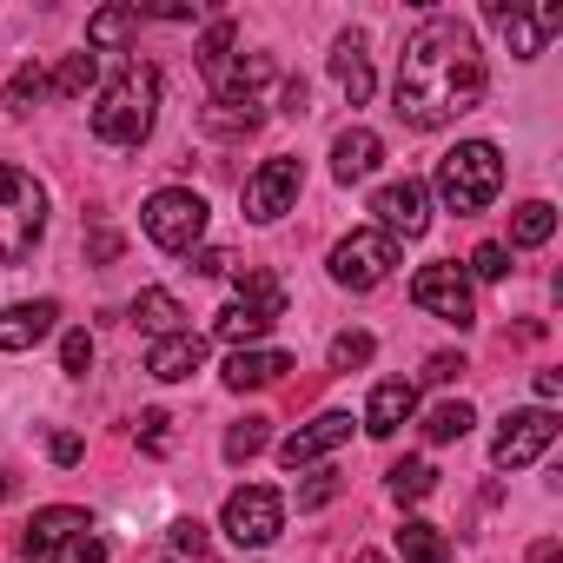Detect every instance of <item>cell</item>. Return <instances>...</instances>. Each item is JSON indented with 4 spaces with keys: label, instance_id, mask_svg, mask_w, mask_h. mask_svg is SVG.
I'll return each instance as SVG.
<instances>
[{
    "label": "cell",
    "instance_id": "6da1fadb",
    "mask_svg": "<svg viewBox=\"0 0 563 563\" xmlns=\"http://www.w3.org/2000/svg\"><path fill=\"white\" fill-rule=\"evenodd\" d=\"M490 87V67L477 54V34L457 21V14H431L411 41H405V60H398V87H391V113L418 133H438L451 120H464Z\"/></svg>",
    "mask_w": 563,
    "mask_h": 563
},
{
    "label": "cell",
    "instance_id": "7a4b0ae2",
    "mask_svg": "<svg viewBox=\"0 0 563 563\" xmlns=\"http://www.w3.org/2000/svg\"><path fill=\"white\" fill-rule=\"evenodd\" d=\"M153 120H159V74L153 67H120L113 80H107V93H100V107H93V140H107V146H140L146 133H153Z\"/></svg>",
    "mask_w": 563,
    "mask_h": 563
},
{
    "label": "cell",
    "instance_id": "3957f363",
    "mask_svg": "<svg viewBox=\"0 0 563 563\" xmlns=\"http://www.w3.org/2000/svg\"><path fill=\"white\" fill-rule=\"evenodd\" d=\"M232 286H239V299L212 319V339L232 345V352H252V339H265L286 319V286H278V272H265V265H232Z\"/></svg>",
    "mask_w": 563,
    "mask_h": 563
},
{
    "label": "cell",
    "instance_id": "277c9868",
    "mask_svg": "<svg viewBox=\"0 0 563 563\" xmlns=\"http://www.w3.org/2000/svg\"><path fill=\"white\" fill-rule=\"evenodd\" d=\"M431 186H438L444 212L471 219V212H484V206H490V199L504 192V153H497L490 140H457V146H451V153L438 159Z\"/></svg>",
    "mask_w": 563,
    "mask_h": 563
},
{
    "label": "cell",
    "instance_id": "5b68a950",
    "mask_svg": "<svg viewBox=\"0 0 563 563\" xmlns=\"http://www.w3.org/2000/svg\"><path fill=\"white\" fill-rule=\"evenodd\" d=\"M47 232V186L27 166H0V265H21Z\"/></svg>",
    "mask_w": 563,
    "mask_h": 563
},
{
    "label": "cell",
    "instance_id": "8992f818",
    "mask_svg": "<svg viewBox=\"0 0 563 563\" xmlns=\"http://www.w3.org/2000/svg\"><path fill=\"white\" fill-rule=\"evenodd\" d=\"M206 199L192 192V186H159L153 199H146V212H140V225H146V239L159 245V252H199V239H206Z\"/></svg>",
    "mask_w": 563,
    "mask_h": 563
},
{
    "label": "cell",
    "instance_id": "52a82bcc",
    "mask_svg": "<svg viewBox=\"0 0 563 563\" xmlns=\"http://www.w3.org/2000/svg\"><path fill=\"white\" fill-rule=\"evenodd\" d=\"M411 306L431 312V319H444V325H457V332L477 325V292H471V272H464L457 258L418 265V278H411Z\"/></svg>",
    "mask_w": 563,
    "mask_h": 563
},
{
    "label": "cell",
    "instance_id": "ba28073f",
    "mask_svg": "<svg viewBox=\"0 0 563 563\" xmlns=\"http://www.w3.org/2000/svg\"><path fill=\"white\" fill-rule=\"evenodd\" d=\"M391 265H398V239H391V232H378V225L345 232V239L332 245V286L372 292V286H385V278H391Z\"/></svg>",
    "mask_w": 563,
    "mask_h": 563
},
{
    "label": "cell",
    "instance_id": "9c48e42d",
    "mask_svg": "<svg viewBox=\"0 0 563 563\" xmlns=\"http://www.w3.org/2000/svg\"><path fill=\"white\" fill-rule=\"evenodd\" d=\"M219 530H225L239 550H265L278 530H286V497H278L272 484H245V490H232V497H225Z\"/></svg>",
    "mask_w": 563,
    "mask_h": 563
},
{
    "label": "cell",
    "instance_id": "30bf717a",
    "mask_svg": "<svg viewBox=\"0 0 563 563\" xmlns=\"http://www.w3.org/2000/svg\"><path fill=\"white\" fill-rule=\"evenodd\" d=\"M299 186H306V166L292 159V153H272L252 179H245V192H239V206H245V219L252 225H272L278 212H292V199H299Z\"/></svg>",
    "mask_w": 563,
    "mask_h": 563
},
{
    "label": "cell",
    "instance_id": "8fae6325",
    "mask_svg": "<svg viewBox=\"0 0 563 563\" xmlns=\"http://www.w3.org/2000/svg\"><path fill=\"white\" fill-rule=\"evenodd\" d=\"M550 444H556V411L530 405V411H510V418L497 424L490 464H497V471H523V464H537V457H543Z\"/></svg>",
    "mask_w": 563,
    "mask_h": 563
},
{
    "label": "cell",
    "instance_id": "7c38bea8",
    "mask_svg": "<svg viewBox=\"0 0 563 563\" xmlns=\"http://www.w3.org/2000/svg\"><path fill=\"white\" fill-rule=\"evenodd\" d=\"M484 14L504 27V41H510V54H517V60H537V54H543V41H550V34H563V8H556V0H543V8H523V0H490Z\"/></svg>",
    "mask_w": 563,
    "mask_h": 563
},
{
    "label": "cell",
    "instance_id": "4fadbf2b",
    "mask_svg": "<svg viewBox=\"0 0 563 563\" xmlns=\"http://www.w3.org/2000/svg\"><path fill=\"white\" fill-rule=\"evenodd\" d=\"M372 212H378V232L391 239H424L431 232V186L424 179H391L372 192Z\"/></svg>",
    "mask_w": 563,
    "mask_h": 563
},
{
    "label": "cell",
    "instance_id": "5bb4252c",
    "mask_svg": "<svg viewBox=\"0 0 563 563\" xmlns=\"http://www.w3.org/2000/svg\"><path fill=\"white\" fill-rule=\"evenodd\" d=\"M352 438V411H319L312 424H299L286 444H278V464H286V471H306V464H319L325 451H339Z\"/></svg>",
    "mask_w": 563,
    "mask_h": 563
},
{
    "label": "cell",
    "instance_id": "9a60e30c",
    "mask_svg": "<svg viewBox=\"0 0 563 563\" xmlns=\"http://www.w3.org/2000/svg\"><path fill=\"white\" fill-rule=\"evenodd\" d=\"M378 159H385V140H378L372 126H345V133L332 140V179H339V186L372 179V173H378Z\"/></svg>",
    "mask_w": 563,
    "mask_h": 563
},
{
    "label": "cell",
    "instance_id": "2e32d148",
    "mask_svg": "<svg viewBox=\"0 0 563 563\" xmlns=\"http://www.w3.org/2000/svg\"><path fill=\"white\" fill-rule=\"evenodd\" d=\"M80 530H93V517H87V510H74V504H47V510H34V517H27V537H21V543H27V556H54V550H60V543H74Z\"/></svg>",
    "mask_w": 563,
    "mask_h": 563
},
{
    "label": "cell",
    "instance_id": "e0dca14e",
    "mask_svg": "<svg viewBox=\"0 0 563 563\" xmlns=\"http://www.w3.org/2000/svg\"><path fill=\"white\" fill-rule=\"evenodd\" d=\"M60 306L54 299H27V306H0V352H27L54 332Z\"/></svg>",
    "mask_w": 563,
    "mask_h": 563
},
{
    "label": "cell",
    "instance_id": "ac0fdd59",
    "mask_svg": "<svg viewBox=\"0 0 563 563\" xmlns=\"http://www.w3.org/2000/svg\"><path fill=\"white\" fill-rule=\"evenodd\" d=\"M258 120H265V107L245 100V93H212V100L199 107V126H206L212 140H245V133H258Z\"/></svg>",
    "mask_w": 563,
    "mask_h": 563
},
{
    "label": "cell",
    "instance_id": "d6986e66",
    "mask_svg": "<svg viewBox=\"0 0 563 563\" xmlns=\"http://www.w3.org/2000/svg\"><path fill=\"white\" fill-rule=\"evenodd\" d=\"M199 365H206V339H199V332H173V339H153V345H146V372L166 378V385H173V378H192Z\"/></svg>",
    "mask_w": 563,
    "mask_h": 563
},
{
    "label": "cell",
    "instance_id": "ffe728a7",
    "mask_svg": "<svg viewBox=\"0 0 563 563\" xmlns=\"http://www.w3.org/2000/svg\"><path fill=\"white\" fill-rule=\"evenodd\" d=\"M411 411H418V385H411V378H385V385L372 391V405H365V431H372V438H391Z\"/></svg>",
    "mask_w": 563,
    "mask_h": 563
},
{
    "label": "cell",
    "instance_id": "44dd1931",
    "mask_svg": "<svg viewBox=\"0 0 563 563\" xmlns=\"http://www.w3.org/2000/svg\"><path fill=\"white\" fill-rule=\"evenodd\" d=\"M292 372V352H232L225 358V391H265Z\"/></svg>",
    "mask_w": 563,
    "mask_h": 563
},
{
    "label": "cell",
    "instance_id": "7402d4cb",
    "mask_svg": "<svg viewBox=\"0 0 563 563\" xmlns=\"http://www.w3.org/2000/svg\"><path fill=\"white\" fill-rule=\"evenodd\" d=\"M332 80H339V93H345L352 107L372 100V60H365V41H358V34H345V41L332 47Z\"/></svg>",
    "mask_w": 563,
    "mask_h": 563
},
{
    "label": "cell",
    "instance_id": "603a6c76",
    "mask_svg": "<svg viewBox=\"0 0 563 563\" xmlns=\"http://www.w3.org/2000/svg\"><path fill=\"white\" fill-rule=\"evenodd\" d=\"M179 319H186V312H179V299H173V292H159V286H146V292L133 299V325H140L146 339H173V332H186Z\"/></svg>",
    "mask_w": 563,
    "mask_h": 563
},
{
    "label": "cell",
    "instance_id": "cb8c5ba5",
    "mask_svg": "<svg viewBox=\"0 0 563 563\" xmlns=\"http://www.w3.org/2000/svg\"><path fill=\"white\" fill-rule=\"evenodd\" d=\"M398 556L405 563H451V537L438 523H424V517H405L398 523Z\"/></svg>",
    "mask_w": 563,
    "mask_h": 563
},
{
    "label": "cell",
    "instance_id": "d4e9b609",
    "mask_svg": "<svg viewBox=\"0 0 563 563\" xmlns=\"http://www.w3.org/2000/svg\"><path fill=\"white\" fill-rule=\"evenodd\" d=\"M140 34V8H100L87 21V47H126Z\"/></svg>",
    "mask_w": 563,
    "mask_h": 563
},
{
    "label": "cell",
    "instance_id": "484cf974",
    "mask_svg": "<svg viewBox=\"0 0 563 563\" xmlns=\"http://www.w3.org/2000/svg\"><path fill=\"white\" fill-rule=\"evenodd\" d=\"M232 41H239V27H232V21H212V27H206V41H199V74H206L212 87L232 74Z\"/></svg>",
    "mask_w": 563,
    "mask_h": 563
},
{
    "label": "cell",
    "instance_id": "4316f807",
    "mask_svg": "<svg viewBox=\"0 0 563 563\" xmlns=\"http://www.w3.org/2000/svg\"><path fill=\"white\" fill-rule=\"evenodd\" d=\"M385 477H391V497H398V504H424V497L438 490V471H431L424 457H398Z\"/></svg>",
    "mask_w": 563,
    "mask_h": 563
},
{
    "label": "cell",
    "instance_id": "83f0119b",
    "mask_svg": "<svg viewBox=\"0 0 563 563\" xmlns=\"http://www.w3.org/2000/svg\"><path fill=\"white\" fill-rule=\"evenodd\" d=\"M41 100H47V67H34V60H27V67H21L14 80H8V93H0V107H8L14 120H27V113H34Z\"/></svg>",
    "mask_w": 563,
    "mask_h": 563
},
{
    "label": "cell",
    "instance_id": "f1b7e54d",
    "mask_svg": "<svg viewBox=\"0 0 563 563\" xmlns=\"http://www.w3.org/2000/svg\"><path fill=\"white\" fill-rule=\"evenodd\" d=\"M93 74H100V60H93V54H67V60L47 74V93H54V100H80V93L93 87Z\"/></svg>",
    "mask_w": 563,
    "mask_h": 563
},
{
    "label": "cell",
    "instance_id": "f546056e",
    "mask_svg": "<svg viewBox=\"0 0 563 563\" xmlns=\"http://www.w3.org/2000/svg\"><path fill=\"white\" fill-rule=\"evenodd\" d=\"M471 424H477V411H471L464 398H451V405H431V411H424V438H431V444H457Z\"/></svg>",
    "mask_w": 563,
    "mask_h": 563
},
{
    "label": "cell",
    "instance_id": "4dcf8cb0",
    "mask_svg": "<svg viewBox=\"0 0 563 563\" xmlns=\"http://www.w3.org/2000/svg\"><path fill=\"white\" fill-rule=\"evenodd\" d=\"M550 232H556V206L530 199V206H517V212H510V245H543Z\"/></svg>",
    "mask_w": 563,
    "mask_h": 563
},
{
    "label": "cell",
    "instance_id": "1f68e13d",
    "mask_svg": "<svg viewBox=\"0 0 563 563\" xmlns=\"http://www.w3.org/2000/svg\"><path fill=\"white\" fill-rule=\"evenodd\" d=\"M265 438H272V418H239L232 431H225V464H245V457H258L265 451Z\"/></svg>",
    "mask_w": 563,
    "mask_h": 563
},
{
    "label": "cell",
    "instance_id": "d6a6232c",
    "mask_svg": "<svg viewBox=\"0 0 563 563\" xmlns=\"http://www.w3.org/2000/svg\"><path fill=\"white\" fill-rule=\"evenodd\" d=\"M372 352H378V339H372V332H339L325 358H332V372H358V365H372Z\"/></svg>",
    "mask_w": 563,
    "mask_h": 563
},
{
    "label": "cell",
    "instance_id": "836d02e7",
    "mask_svg": "<svg viewBox=\"0 0 563 563\" xmlns=\"http://www.w3.org/2000/svg\"><path fill=\"white\" fill-rule=\"evenodd\" d=\"M471 272L490 278V286H497V278H510V245H504V239H484V245L471 252Z\"/></svg>",
    "mask_w": 563,
    "mask_h": 563
},
{
    "label": "cell",
    "instance_id": "e575fe53",
    "mask_svg": "<svg viewBox=\"0 0 563 563\" xmlns=\"http://www.w3.org/2000/svg\"><path fill=\"white\" fill-rule=\"evenodd\" d=\"M60 372L67 378H87L93 372V332H67L60 339Z\"/></svg>",
    "mask_w": 563,
    "mask_h": 563
},
{
    "label": "cell",
    "instance_id": "d590c367",
    "mask_svg": "<svg viewBox=\"0 0 563 563\" xmlns=\"http://www.w3.org/2000/svg\"><path fill=\"white\" fill-rule=\"evenodd\" d=\"M140 444H146L153 457H166V451H173V418H166V411H140Z\"/></svg>",
    "mask_w": 563,
    "mask_h": 563
},
{
    "label": "cell",
    "instance_id": "8d00e7d4",
    "mask_svg": "<svg viewBox=\"0 0 563 563\" xmlns=\"http://www.w3.org/2000/svg\"><path fill=\"white\" fill-rule=\"evenodd\" d=\"M173 543H179V556H192V563H206V550H212L199 517H179V523H173Z\"/></svg>",
    "mask_w": 563,
    "mask_h": 563
},
{
    "label": "cell",
    "instance_id": "74e56055",
    "mask_svg": "<svg viewBox=\"0 0 563 563\" xmlns=\"http://www.w3.org/2000/svg\"><path fill=\"white\" fill-rule=\"evenodd\" d=\"M120 252H126V239H120V232H107V225H93V232H87V258H93V265H113Z\"/></svg>",
    "mask_w": 563,
    "mask_h": 563
},
{
    "label": "cell",
    "instance_id": "f35d334b",
    "mask_svg": "<svg viewBox=\"0 0 563 563\" xmlns=\"http://www.w3.org/2000/svg\"><path fill=\"white\" fill-rule=\"evenodd\" d=\"M339 490H345V484H339V471H319V477L299 490V510H319V504H332Z\"/></svg>",
    "mask_w": 563,
    "mask_h": 563
},
{
    "label": "cell",
    "instance_id": "ab89813d",
    "mask_svg": "<svg viewBox=\"0 0 563 563\" xmlns=\"http://www.w3.org/2000/svg\"><path fill=\"white\" fill-rule=\"evenodd\" d=\"M457 372H471L464 352H431V358H424V378H431V385H451Z\"/></svg>",
    "mask_w": 563,
    "mask_h": 563
},
{
    "label": "cell",
    "instance_id": "60d3db41",
    "mask_svg": "<svg viewBox=\"0 0 563 563\" xmlns=\"http://www.w3.org/2000/svg\"><path fill=\"white\" fill-rule=\"evenodd\" d=\"M47 457H54V464H80V457H87V444H80L74 431H54V438H47Z\"/></svg>",
    "mask_w": 563,
    "mask_h": 563
},
{
    "label": "cell",
    "instance_id": "b9f144b4",
    "mask_svg": "<svg viewBox=\"0 0 563 563\" xmlns=\"http://www.w3.org/2000/svg\"><path fill=\"white\" fill-rule=\"evenodd\" d=\"M232 265H239V258L219 252V245H212V252H192V272H199V278H219V272H232Z\"/></svg>",
    "mask_w": 563,
    "mask_h": 563
},
{
    "label": "cell",
    "instance_id": "7bdbcfd3",
    "mask_svg": "<svg viewBox=\"0 0 563 563\" xmlns=\"http://www.w3.org/2000/svg\"><path fill=\"white\" fill-rule=\"evenodd\" d=\"M74 563H107V543H100L93 530H80V537H74Z\"/></svg>",
    "mask_w": 563,
    "mask_h": 563
},
{
    "label": "cell",
    "instance_id": "ee69618b",
    "mask_svg": "<svg viewBox=\"0 0 563 563\" xmlns=\"http://www.w3.org/2000/svg\"><path fill=\"white\" fill-rule=\"evenodd\" d=\"M537 398H543V411H550V405L563 398V378H556V372H537Z\"/></svg>",
    "mask_w": 563,
    "mask_h": 563
},
{
    "label": "cell",
    "instance_id": "f6af8a7d",
    "mask_svg": "<svg viewBox=\"0 0 563 563\" xmlns=\"http://www.w3.org/2000/svg\"><path fill=\"white\" fill-rule=\"evenodd\" d=\"M286 113H292V120L306 113V80H286Z\"/></svg>",
    "mask_w": 563,
    "mask_h": 563
},
{
    "label": "cell",
    "instance_id": "bcb514c9",
    "mask_svg": "<svg viewBox=\"0 0 563 563\" xmlns=\"http://www.w3.org/2000/svg\"><path fill=\"white\" fill-rule=\"evenodd\" d=\"M530 563H563V543H556V537H543V543L530 550Z\"/></svg>",
    "mask_w": 563,
    "mask_h": 563
},
{
    "label": "cell",
    "instance_id": "7dc6e473",
    "mask_svg": "<svg viewBox=\"0 0 563 563\" xmlns=\"http://www.w3.org/2000/svg\"><path fill=\"white\" fill-rule=\"evenodd\" d=\"M352 563H391V556H378V550H358V556H352Z\"/></svg>",
    "mask_w": 563,
    "mask_h": 563
},
{
    "label": "cell",
    "instance_id": "c3c4849f",
    "mask_svg": "<svg viewBox=\"0 0 563 563\" xmlns=\"http://www.w3.org/2000/svg\"><path fill=\"white\" fill-rule=\"evenodd\" d=\"M8 497H14V477H8V471H0V504H8Z\"/></svg>",
    "mask_w": 563,
    "mask_h": 563
},
{
    "label": "cell",
    "instance_id": "681fc988",
    "mask_svg": "<svg viewBox=\"0 0 563 563\" xmlns=\"http://www.w3.org/2000/svg\"><path fill=\"white\" fill-rule=\"evenodd\" d=\"M27 563H60V556H27Z\"/></svg>",
    "mask_w": 563,
    "mask_h": 563
}]
</instances>
